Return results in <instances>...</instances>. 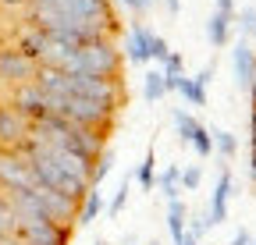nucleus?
<instances>
[{"label":"nucleus","instance_id":"nucleus-16","mask_svg":"<svg viewBox=\"0 0 256 245\" xmlns=\"http://www.w3.org/2000/svg\"><path fill=\"white\" fill-rule=\"evenodd\" d=\"M136 181H139V189L153 192V185H156V157H153V146L146 149V157H142V164L136 167Z\"/></svg>","mask_w":256,"mask_h":245},{"label":"nucleus","instance_id":"nucleus-31","mask_svg":"<svg viewBox=\"0 0 256 245\" xmlns=\"http://www.w3.org/2000/svg\"><path fill=\"white\" fill-rule=\"evenodd\" d=\"M249 178L256 181V153H252V164H249Z\"/></svg>","mask_w":256,"mask_h":245},{"label":"nucleus","instance_id":"nucleus-30","mask_svg":"<svg viewBox=\"0 0 256 245\" xmlns=\"http://www.w3.org/2000/svg\"><path fill=\"white\" fill-rule=\"evenodd\" d=\"M160 4L168 7V14H178V11H182V0H160Z\"/></svg>","mask_w":256,"mask_h":245},{"label":"nucleus","instance_id":"nucleus-25","mask_svg":"<svg viewBox=\"0 0 256 245\" xmlns=\"http://www.w3.org/2000/svg\"><path fill=\"white\" fill-rule=\"evenodd\" d=\"M168 53H171L168 39L153 32V39H150V60H156V64H164V60H168Z\"/></svg>","mask_w":256,"mask_h":245},{"label":"nucleus","instance_id":"nucleus-28","mask_svg":"<svg viewBox=\"0 0 256 245\" xmlns=\"http://www.w3.org/2000/svg\"><path fill=\"white\" fill-rule=\"evenodd\" d=\"M118 4H121L124 11H132V14H142V11H146V7L139 4V0H118Z\"/></svg>","mask_w":256,"mask_h":245},{"label":"nucleus","instance_id":"nucleus-6","mask_svg":"<svg viewBox=\"0 0 256 245\" xmlns=\"http://www.w3.org/2000/svg\"><path fill=\"white\" fill-rule=\"evenodd\" d=\"M232 196H235V178H232V171L224 167L220 174H217V185H214V192H210V206H206V228H217V224H224L228 221V203H232Z\"/></svg>","mask_w":256,"mask_h":245},{"label":"nucleus","instance_id":"nucleus-18","mask_svg":"<svg viewBox=\"0 0 256 245\" xmlns=\"http://www.w3.org/2000/svg\"><path fill=\"white\" fill-rule=\"evenodd\" d=\"M110 171H114V153H100V157H96V164H92V174H89V189H100L104 181L110 178Z\"/></svg>","mask_w":256,"mask_h":245},{"label":"nucleus","instance_id":"nucleus-7","mask_svg":"<svg viewBox=\"0 0 256 245\" xmlns=\"http://www.w3.org/2000/svg\"><path fill=\"white\" fill-rule=\"evenodd\" d=\"M150 39H153V28L142 25V21H132L124 32V50L121 57L128 64H150Z\"/></svg>","mask_w":256,"mask_h":245},{"label":"nucleus","instance_id":"nucleus-8","mask_svg":"<svg viewBox=\"0 0 256 245\" xmlns=\"http://www.w3.org/2000/svg\"><path fill=\"white\" fill-rule=\"evenodd\" d=\"M232 68H235V85L238 89H249L256 82V50L246 39H238L232 46Z\"/></svg>","mask_w":256,"mask_h":245},{"label":"nucleus","instance_id":"nucleus-10","mask_svg":"<svg viewBox=\"0 0 256 245\" xmlns=\"http://www.w3.org/2000/svg\"><path fill=\"white\" fill-rule=\"evenodd\" d=\"M232 28H235V14H224V11H214L206 18V39L210 46H228L232 43Z\"/></svg>","mask_w":256,"mask_h":245},{"label":"nucleus","instance_id":"nucleus-2","mask_svg":"<svg viewBox=\"0 0 256 245\" xmlns=\"http://www.w3.org/2000/svg\"><path fill=\"white\" fill-rule=\"evenodd\" d=\"M28 25L40 21H82V25H114L110 0H32L28 4Z\"/></svg>","mask_w":256,"mask_h":245},{"label":"nucleus","instance_id":"nucleus-32","mask_svg":"<svg viewBox=\"0 0 256 245\" xmlns=\"http://www.w3.org/2000/svg\"><path fill=\"white\" fill-rule=\"evenodd\" d=\"M0 245H25V242H22V238H4Z\"/></svg>","mask_w":256,"mask_h":245},{"label":"nucleus","instance_id":"nucleus-12","mask_svg":"<svg viewBox=\"0 0 256 245\" xmlns=\"http://www.w3.org/2000/svg\"><path fill=\"white\" fill-rule=\"evenodd\" d=\"M156 189H160V196H164L168 203L178 199V192H182V167L178 164H168L164 171L156 174Z\"/></svg>","mask_w":256,"mask_h":245},{"label":"nucleus","instance_id":"nucleus-26","mask_svg":"<svg viewBox=\"0 0 256 245\" xmlns=\"http://www.w3.org/2000/svg\"><path fill=\"white\" fill-rule=\"evenodd\" d=\"M252 242H256V238H252L249 228H238V231L232 235V245H252Z\"/></svg>","mask_w":256,"mask_h":245},{"label":"nucleus","instance_id":"nucleus-4","mask_svg":"<svg viewBox=\"0 0 256 245\" xmlns=\"http://www.w3.org/2000/svg\"><path fill=\"white\" fill-rule=\"evenodd\" d=\"M36 68L40 64H32V60L14 50V46H0V85H8V89H18L25 82L36 78Z\"/></svg>","mask_w":256,"mask_h":245},{"label":"nucleus","instance_id":"nucleus-9","mask_svg":"<svg viewBox=\"0 0 256 245\" xmlns=\"http://www.w3.org/2000/svg\"><path fill=\"white\" fill-rule=\"evenodd\" d=\"M46 46H50V39H46V32H43L40 25H28V21H25V25L18 28V36H14V50H22V53L32 60V64H40V60H43Z\"/></svg>","mask_w":256,"mask_h":245},{"label":"nucleus","instance_id":"nucleus-22","mask_svg":"<svg viewBox=\"0 0 256 245\" xmlns=\"http://www.w3.org/2000/svg\"><path fill=\"white\" fill-rule=\"evenodd\" d=\"M188 146L196 149L200 157H214V139H210V128H206V125H200V128H196V135L188 139Z\"/></svg>","mask_w":256,"mask_h":245},{"label":"nucleus","instance_id":"nucleus-19","mask_svg":"<svg viewBox=\"0 0 256 245\" xmlns=\"http://www.w3.org/2000/svg\"><path fill=\"white\" fill-rule=\"evenodd\" d=\"M171 117H174V128H178V142H188L192 135H196V128H200V121L192 117L188 110L174 107V110H171Z\"/></svg>","mask_w":256,"mask_h":245},{"label":"nucleus","instance_id":"nucleus-3","mask_svg":"<svg viewBox=\"0 0 256 245\" xmlns=\"http://www.w3.org/2000/svg\"><path fill=\"white\" fill-rule=\"evenodd\" d=\"M14 238H22L25 245H68L72 242V228L50 221L46 213H43V217L14 221Z\"/></svg>","mask_w":256,"mask_h":245},{"label":"nucleus","instance_id":"nucleus-20","mask_svg":"<svg viewBox=\"0 0 256 245\" xmlns=\"http://www.w3.org/2000/svg\"><path fill=\"white\" fill-rule=\"evenodd\" d=\"M128 196H132V178H121L118 192L107 199V217H121V210L128 206Z\"/></svg>","mask_w":256,"mask_h":245},{"label":"nucleus","instance_id":"nucleus-1","mask_svg":"<svg viewBox=\"0 0 256 245\" xmlns=\"http://www.w3.org/2000/svg\"><path fill=\"white\" fill-rule=\"evenodd\" d=\"M36 89L46 96H72V100H89L104 103L110 110L121 107L124 89L118 78H100V75H72V71H54V68H36Z\"/></svg>","mask_w":256,"mask_h":245},{"label":"nucleus","instance_id":"nucleus-24","mask_svg":"<svg viewBox=\"0 0 256 245\" xmlns=\"http://www.w3.org/2000/svg\"><path fill=\"white\" fill-rule=\"evenodd\" d=\"M203 185V167H182V192H196Z\"/></svg>","mask_w":256,"mask_h":245},{"label":"nucleus","instance_id":"nucleus-23","mask_svg":"<svg viewBox=\"0 0 256 245\" xmlns=\"http://www.w3.org/2000/svg\"><path fill=\"white\" fill-rule=\"evenodd\" d=\"M4 238H14V213H11L8 199L0 196V242Z\"/></svg>","mask_w":256,"mask_h":245},{"label":"nucleus","instance_id":"nucleus-13","mask_svg":"<svg viewBox=\"0 0 256 245\" xmlns=\"http://www.w3.org/2000/svg\"><path fill=\"white\" fill-rule=\"evenodd\" d=\"M185 221H188V206L182 199H171L168 203V231H171V242H178L185 235Z\"/></svg>","mask_w":256,"mask_h":245},{"label":"nucleus","instance_id":"nucleus-21","mask_svg":"<svg viewBox=\"0 0 256 245\" xmlns=\"http://www.w3.org/2000/svg\"><path fill=\"white\" fill-rule=\"evenodd\" d=\"M235 25H238V39H246V43H249V39L256 36V7H242Z\"/></svg>","mask_w":256,"mask_h":245},{"label":"nucleus","instance_id":"nucleus-17","mask_svg":"<svg viewBox=\"0 0 256 245\" xmlns=\"http://www.w3.org/2000/svg\"><path fill=\"white\" fill-rule=\"evenodd\" d=\"M210 139H214V153L220 160H232L235 153H238V139L232 135V132H224V128H214L210 132Z\"/></svg>","mask_w":256,"mask_h":245},{"label":"nucleus","instance_id":"nucleus-29","mask_svg":"<svg viewBox=\"0 0 256 245\" xmlns=\"http://www.w3.org/2000/svg\"><path fill=\"white\" fill-rule=\"evenodd\" d=\"M32 4V0H0V7H4V11H14V7H28Z\"/></svg>","mask_w":256,"mask_h":245},{"label":"nucleus","instance_id":"nucleus-15","mask_svg":"<svg viewBox=\"0 0 256 245\" xmlns=\"http://www.w3.org/2000/svg\"><path fill=\"white\" fill-rule=\"evenodd\" d=\"M164 96H168V85H164L160 68L146 71V78H142V100H146V103H156V100H164Z\"/></svg>","mask_w":256,"mask_h":245},{"label":"nucleus","instance_id":"nucleus-27","mask_svg":"<svg viewBox=\"0 0 256 245\" xmlns=\"http://www.w3.org/2000/svg\"><path fill=\"white\" fill-rule=\"evenodd\" d=\"M214 11H224V14H235V0H214Z\"/></svg>","mask_w":256,"mask_h":245},{"label":"nucleus","instance_id":"nucleus-5","mask_svg":"<svg viewBox=\"0 0 256 245\" xmlns=\"http://www.w3.org/2000/svg\"><path fill=\"white\" fill-rule=\"evenodd\" d=\"M28 128L32 125L18 110H11L8 103H0V149H4V153H18L28 142Z\"/></svg>","mask_w":256,"mask_h":245},{"label":"nucleus","instance_id":"nucleus-11","mask_svg":"<svg viewBox=\"0 0 256 245\" xmlns=\"http://www.w3.org/2000/svg\"><path fill=\"white\" fill-rule=\"evenodd\" d=\"M107 210V196L100 192V189H89L86 196H82V203H78V213H75V221L78 224H92L100 213Z\"/></svg>","mask_w":256,"mask_h":245},{"label":"nucleus","instance_id":"nucleus-14","mask_svg":"<svg viewBox=\"0 0 256 245\" xmlns=\"http://www.w3.org/2000/svg\"><path fill=\"white\" fill-rule=\"evenodd\" d=\"M178 93L188 107H206V85L200 78H182L178 82Z\"/></svg>","mask_w":256,"mask_h":245},{"label":"nucleus","instance_id":"nucleus-33","mask_svg":"<svg viewBox=\"0 0 256 245\" xmlns=\"http://www.w3.org/2000/svg\"><path fill=\"white\" fill-rule=\"evenodd\" d=\"M139 4H142V7H153V4H160V0H139Z\"/></svg>","mask_w":256,"mask_h":245},{"label":"nucleus","instance_id":"nucleus-34","mask_svg":"<svg viewBox=\"0 0 256 245\" xmlns=\"http://www.w3.org/2000/svg\"><path fill=\"white\" fill-rule=\"evenodd\" d=\"M92 245H107V242H92Z\"/></svg>","mask_w":256,"mask_h":245}]
</instances>
